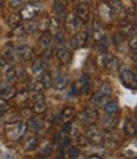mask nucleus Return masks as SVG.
<instances>
[{"instance_id": "obj_1", "label": "nucleus", "mask_w": 137, "mask_h": 159, "mask_svg": "<svg viewBox=\"0 0 137 159\" xmlns=\"http://www.w3.org/2000/svg\"><path fill=\"white\" fill-rule=\"evenodd\" d=\"M112 96V85L109 83H103L100 89L91 97V104L95 107H104V104L111 99Z\"/></svg>"}, {"instance_id": "obj_2", "label": "nucleus", "mask_w": 137, "mask_h": 159, "mask_svg": "<svg viewBox=\"0 0 137 159\" xmlns=\"http://www.w3.org/2000/svg\"><path fill=\"white\" fill-rule=\"evenodd\" d=\"M25 130H27V125L20 121L8 124V126L5 127V136L11 141H18L24 136Z\"/></svg>"}, {"instance_id": "obj_3", "label": "nucleus", "mask_w": 137, "mask_h": 159, "mask_svg": "<svg viewBox=\"0 0 137 159\" xmlns=\"http://www.w3.org/2000/svg\"><path fill=\"white\" fill-rule=\"evenodd\" d=\"M98 64L100 66H103V68L107 69V70L116 71V70L119 69V66H121V60L113 54H107V52H104V54L99 55Z\"/></svg>"}, {"instance_id": "obj_4", "label": "nucleus", "mask_w": 137, "mask_h": 159, "mask_svg": "<svg viewBox=\"0 0 137 159\" xmlns=\"http://www.w3.org/2000/svg\"><path fill=\"white\" fill-rule=\"evenodd\" d=\"M79 118L83 124H85L88 126H94L99 120V113L94 107H91V106H85L84 110L80 112Z\"/></svg>"}, {"instance_id": "obj_5", "label": "nucleus", "mask_w": 137, "mask_h": 159, "mask_svg": "<svg viewBox=\"0 0 137 159\" xmlns=\"http://www.w3.org/2000/svg\"><path fill=\"white\" fill-rule=\"evenodd\" d=\"M119 80H121L122 85L125 88L136 90V88H137V76H136L135 71H132L130 69L122 70L119 73Z\"/></svg>"}, {"instance_id": "obj_6", "label": "nucleus", "mask_w": 137, "mask_h": 159, "mask_svg": "<svg viewBox=\"0 0 137 159\" xmlns=\"http://www.w3.org/2000/svg\"><path fill=\"white\" fill-rule=\"evenodd\" d=\"M84 138H85L86 144L91 145V147H100V145H103L104 136L98 129H94V127L89 129Z\"/></svg>"}, {"instance_id": "obj_7", "label": "nucleus", "mask_w": 137, "mask_h": 159, "mask_svg": "<svg viewBox=\"0 0 137 159\" xmlns=\"http://www.w3.org/2000/svg\"><path fill=\"white\" fill-rule=\"evenodd\" d=\"M39 11H41V7L39 5L29 3V4L23 5V8L19 11V14H20V18L23 20H28V19H33Z\"/></svg>"}, {"instance_id": "obj_8", "label": "nucleus", "mask_w": 137, "mask_h": 159, "mask_svg": "<svg viewBox=\"0 0 137 159\" xmlns=\"http://www.w3.org/2000/svg\"><path fill=\"white\" fill-rule=\"evenodd\" d=\"M15 55H17V59H19V60H22V61H29V60H32L33 59V56H34V51H33V48L31 47V46H28V45H19V46H17L15 48Z\"/></svg>"}, {"instance_id": "obj_9", "label": "nucleus", "mask_w": 137, "mask_h": 159, "mask_svg": "<svg viewBox=\"0 0 137 159\" xmlns=\"http://www.w3.org/2000/svg\"><path fill=\"white\" fill-rule=\"evenodd\" d=\"M74 14L83 22V23H88L90 19V8L89 4H84V3H79L75 8V13Z\"/></svg>"}, {"instance_id": "obj_10", "label": "nucleus", "mask_w": 137, "mask_h": 159, "mask_svg": "<svg viewBox=\"0 0 137 159\" xmlns=\"http://www.w3.org/2000/svg\"><path fill=\"white\" fill-rule=\"evenodd\" d=\"M88 41V33L86 32H75L70 38V46L71 48H80L83 47Z\"/></svg>"}, {"instance_id": "obj_11", "label": "nucleus", "mask_w": 137, "mask_h": 159, "mask_svg": "<svg viewBox=\"0 0 137 159\" xmlns=\"http://www.w3.org/2000/svg\"><path fill=\"white\" fill-rule=\"evenodd\" d=\"M119 124V116L117 113H107L103 120V129L105 131H113Z\"/></svg>"}, {"instance_id": "obj_12", "label": "nucleus", "mask_w": 137, "mask_h": 159, "mask_svg": "<svg viewBox=\"0 0 137 159\" xmlns=\"http://www.w3.org/2000/svg\"><path fill=\"white\" fill-rule=\"evenodd\" d=\"M33 112L37 113V115H42L46 112L47 110V104H46V99H45V96L41 93H37V96L34 97V102H33V107H32Z\"/></svg>"}, {"instance_id": "obj_13", "label": "nucleus", "mask_w": 137, "mask_h": 159, "mask_svg": "<svg viewBox=\"0 0 137 159\" xmlns=\"http://www.w3.org/2000/svg\"><path fill=\"white\" fill-rule=\"evenodd\" d=\"M53 13H55V16H56V19H59L60 22H65V19L67 17V9H66V7L62 2H60V0H55Z\"/></svg>"}, {"instance_id": "obj_14", "label": "nucleus", "mask_w": 137, "mask_h": 159, "mask_svg": "<svg viewBox=\"0 0 137 159\" xmlns=\"http://www.w3.org/2000/svg\"><path fill=\"white\" fill-rule=\"evenodd\" d=\"M65 22H66L67 30H70L73 32H77L81 28V25H83V22H81L75 14H67Z\"/></svg>"}, {"instance_id": "obj_15", "label": "nucleus", "mask_w": 137, "mask_h": 159, "mask_svg": "<svg viewBox=\"0 0 137 159\" xmlns=\"http://www.w3.org/2000/svg\"><path fill=\"white\" fill-rule=\"evenodd\" d=\"M91 37L94 38V41H100V39H103L105 37V31L103 28L102 23L99 22H94L91 24Z\"/></svg>"}, {"instance_id": "obj_16", "label": "nucleus", "mask_w": 137, "mask_h": 159, "mask_svg": "<svg viewBox=\"0 0 137 159\" xmlns=\"http://www.w3.org/2000/svg\"><path fill=\"white\" fill-rule=\"evenodd\" d=\"M98 11H99V17L103 22H108V20H111L112 19V14H113V11H112V8L109 4L107 3H102L98 8Z\"/></svg>"}, {"instance_id": "obj_17", "label": "nucleus", "mask_w": 137, "mask_h": 159, "mask_svg": "<svg viewBox=\"0 0 137 159\" xmlns=\"http://www.w3.org/2000/svg\"><path fill=\"white\" fill-rule=\"evenodd\" d=\"M57 59L62 62V64H68L71 61V59H73V54H71V51L68 50L65 45L64 46H61V47H59V50H57Z\"/></svg>"}, {"instance_id": "obj_18", "label": "nucleus", "mask_w": 137, "mask_h": 159, "mask_svg": "<svg viewBox=\"0 0 137 159\" xmlns=\"http://www.w3.org/2000/svg\"><path fill=\"white\" fill-rule=\"evenodd\" d=\"M45 126L43 120L39 117H29L28 118V124H27V129H29L32 132H38L41 129Z\"/></svg>"}, {"instance_id": "obj_19", "label": "nucleus", "mask_w": 137, "mask_h": 159, "mask_svg": "<svg viewBox=\"0 0 137 159\" xmlns=\"http://www.w3.org/2000/svg\"><path fill=\"white\" fill-rule=\"evenodd\" d=\"M52 85L57 90H64L68 85V78L65 74H59L55 78V80H52Z\"/></svg>"}, {"instance_id": "obj_20", "label": "nucleus", "mask_w": 137, "mask_h": 159, "mask_svg": "<svg viewBox=\"0 0 137 159\" xmlns=\"http://www.w3.org/2000/svg\"><path fill=\"white\" fill-rule=\"evenodd\" d=\"M125 37H133L136 36V25L135 22H122V32Z\"/></svg>"}, {"instance_id": "obj_21", "label": "nucleus", "mask_w": 137, "mask_h": 159, "mask_svg": "<svg viewBox=\"0 0 137 159\" xmlns=\"http://www.w3.org/2000/svg\"><path fill=\"white\" fill-rule=\"evenodd\" d=\"M38 144H39V139L37 135H31L25 139L24 141V150L25 152H33L34 149H37L38 147Z\"/></svg>"}, {"instance_id": "obj_22", "label": "nucleus", "mask_w": 137, "mask_h": 159, "mask_svg": "<svg viewBox=\"0 0 137 159\" xmlns=\"http://www.w3.org/2000/svg\"><path fill=\"white\" fill-rule=\"evenodd\" d=\"M31 70H32V74H33L34 76H39L41 74H42V73L46 70V62H45V60L37 59V60L32 64Z\"/></svg>"}, {"instance_id": "obj_23", "label": "nucleus", "mask_w": 137, "mask_h": 159, "mask_svg": "<svg viewBox=\"0 0 137 159\" xmlns=\"http://www.w3.org/2000/svg\"><path fill=\"white\" fill-rule=\"evenodd\" d=\"M2 56L9 62V64H14L17 60V55H15V50L14 47L11 46H5L3 52H2Z\"/></svg>"}, {"instance_id": "obj_24", "label": "nucleus", "mask_w": 137, "mask_h": 159, "mask_svg": "<svg viewBox=\"0 0 137 159\" xmlns=\"http://www.w3.org/2000/svg\"><path fill=\"white\" fill-rule=\"evenodd\" d=\"M52 39H53V36L48 31H45L42 33V36L39 37V46L42 47V50H46V48L51 47L52 46Z\"/></svg>"}, {"instance_id": "obj_25", "label": "nucleus", "mask_w": 137, "mask_h": 159, "mask_svg": "<svg viewBox=\"0 0 137 159\" xmlns=\"http://www.w3.org/2000/svg\"><path fill=\"white\" fill-rule=\"evenodd\" d=\"M123 131L127 136H135L136 134V121L132 118H127L123 124Z\"/></svg>"}, {"instance_id": "obj_26", "label": "nucleus", "mask_w": 137, "mask_h": 159, "mask_svg": "<svg viewBox=\"0 0 137 159\" xmlns=\"http://www.w3.org/2000/svg\"><path fill=\"white\" fill-rule=\"evenodd\" d=\"M17 94V88L14 85H5L3 92H2V96L0 98H3L4 101H9V99H13Z\"/></svg>"}, {"instance_id": "obj_27", "label": "nucleus", "mask_w": 137, "mask_h": 159, "mask_svg": "<svg viewBox=\"0 0 137 159\" xmlns=\"http://www.w3.org/2000/svg\"><path fill=\"white\" fill-rule=\"evenodd\" d=\"M76 116V111L73 107H65L61 112V120L64 122H71Z\"/></svg>"}, {"instance_id": "obj_28", "label": "nucleus", "mask_w": 137, "mask_h": 159, "mask_svg": "<svg viewBox=\"0 0 137 159\" xmlns=\"http://www.w3.org/2000/svg\"><path fill=\"white\" fill-rule=\"evenodd\" d=\"M5 82L9 83V84H13L15 80H17V69L14 68V66H8V68L5 69Z\"/></svg>"}, {"instance_id": "obj_29", "label": "nucleus", "mask_w": 137, "mask_h": 159, "mask_svg": "<svg viewBox=\"0 0 137 159\" xmlns=\"http://www.w3.org/2000/svg\"><path fill=\"white\" fill-rule=\"evenodd\" d=\"M47 31L53 36L57 32H60V20L56 18H50L47 23Z\"/></svg>"}, {"instance_id": "obj_30", "label": "nucleus", "mask_w": 137, "mask_h": 159, "mask_svg": "<svg viewBox=\"0 0 137 159\" xmlns=\"http://www.w3.org/2000/svg\"><path fill=\"white\" fill-rule=\"evenodd\" d=\"M113 43L116 45L117 48L122 50L123 47H125V45L127 43V38L123 36L122 33H114L113 34Z\"/></svg>"}, {"instance_id": "obj_31", "label": "nucleus", "mask_w": 137, "mask_h": 159, "mask_svg": "<svg viewBox=\"0 0 137 159\" xmlns=\"http://www.w3.org/2000/svg\"><path fill=\"white\" fill-rule=\"evenodd\" d=\"M104 111L107 113H118L119 111V104L117 101H111L109 99L105 104H104Z\"/></svg>"}, {"instance_id": "obj_32", "label": "nucleus", "mask_w": 137, "mask_h": 159, "mask_svg": "<svg viewBox=\"0 0 137 159\" xmlns=\"http://www.w3.org/2000/svg\"><path fill=\"white\" fill-rule=\"evenodd\" d=\"M15 102L17 104H23L25 103L29 99V90H27V89H23L20 92H17V94H15Z\"/></svg>"}, {"instance_id": "obj_33", "label": "nucleus", "mask_w": 137, "mask_h": 159, "mask_svg": "<svg viewBox=\"0 0 137 159\" xmlns=\"http://www.w3.org/2000/svg\"><path fill=\"white\" fill-rule=\"evenodd\" d=\"M28 89L32 92H36V93H39V92H42L45 89V87L42 82H41V79H34V80H31L28 83Z\"/></svg>"}, {"instance_id": "obj_34", "label": "nucleus", "mask_w": 137, "mask_h": 159, "mask_svg": "<svg viewBox=\"0 0 137 159\" xmlns=\"http://www.w3.org/2000/svg\"><path fill=\"white\" fill-rule=\"evenodd\" d=\"M39 79H41V82H42L45 89L52 87V75H51L50 71H46V70H45L42 74H41V78H39Z\"/></svg>"}, {"instance_id": "obj_35", "label": "nucleus", "mask_w": 137, "mask_h": 159, "mask_svg": "<svg viewBox=\"0 0 137 159\" xmlns=\"http://www.w3.org/2000/svg\"><path fill=\"white\" fill-rule=\"evenodd\" d=\"M9 111V110H8ZM7 124H13V122H18L20 121V118H22V115L20 112L18 111H9V113L7 115Z\"/></svg>"}, {"instance_id": "obj_36", "label": "nucleus", "mask_w": 137, "mask_h": 159, "mask_svg": "<svg viewBox=\"0 0 137 159\" xmlns=\"http://www.w3.org/2000/svg\"><path fill=\"white\" fill-rule=\"evenodd\" d=\"M108 39L104 37L103 39H100V41H97V45H95V48H97V51L99 52V54H104V52L108 51Z\"/></svg>"}, {"instance_id": "obj_37", "label": "nucleus", "mask_w": 137, "mask_h": 159, "mask_svg": "<svg viewBox=\"0 0 137 159\" xmlns=\"http://www.w3.org/2000/svg\"><path fill=\"white\" fill-rule=\"evenodd\" d=\"M20 20H22V18H20L19 13H13V14L9 17V19H8V23H9L10 27L13 28V27H15V25H18L20 23Z\"/></svg>"}, {"instance_id": "obj_38", "label": "nucleus", "mask_w": 137, "mask_h": 159, "mask_svg": "<svg viewBox=\"0 0 137 159\" xmlns=\"http://www.w3.org/2000/svg\"><path fill=\"white\" fill-rule=\"evenodd\" d=\"M53 39H52V43H55L57 47H61L65 45V36L61 32H57L56 34H53Z\"/></svg>"}, {"instance_id": "obj_39", "label": "nucleus", "mask_w": 137, "mask_h": 159, "mask_svg": "<svg viewBox=\"0 0 137 159\" xmlns=\"http://www.w3.org/2000/svg\"><path fill=\"white\" fill-rule=\"evenodd\" d=\"M51 153H52V145L50 143H45L42 147H41V149H39V154L42 155L43 158L45 157H48Z\"/></svg>"}, {"instance_id": "obj_40", "label": "nucleus", "mask_w": 137, "mask_h": 159, "mask_svg": "<svg viewBox=\"0 0 137 159\" xmlns=\"http://www.w3.org/2000/svg\"><path fill=\"white\" fill-rule=\"evenodd\" d=\"M80 155V149L77 147H68L67 149V157L71 158V159H75V158H79Z\"/></svg>"}, {"instance_id": "obj_41", "label": "nucleus", "mask_w": 137, "mask_h": 159, "mask_svg": "<svg viewBox=\"0 0 137 159\" xmlns=\"http://www.w3.org/2000/svg\"><path fill=\"white\" fill-rule=\"evenodd\" d=\"M17 79H18L19 82H25L27 79H28V74H27V71L23 68H20L19 70H17Z\"/></svg>"}, {"instance_id": "obj_42", "label": "nucleus", "mask_w": 137, "mask_h": 159, "mask_svg": "<svg viewBox=\"0 0 137 159\" xmlns=\"http://www.w3.org/2000/svg\"><path fill=\"white\" fill-rule=\"evenodd\" d=\"M19 112H20L22 117H27V118H29V117H32V116H33V110H32V108H29V107H24V108H22Z\"/></svg>"}, {"instance_id": "obj_43", "label": "nucleus", "mask_w": 137, "mask_h": 159, "mask_svg": "<svg viewBox=\"0 0 137 159\" xmlns=\"http://www.w3.org/2000/svg\"><path fill=\"white\" fill-rule=\"evenodd\" d=\"M24 2H25V0H8L9 7H11V8H18V7L23 5Z\"/></svg>"}, {"instance_id": "obj_44", "label": "nucleus", "mask_w": 137, "mask_h": 159, "mask_svg": "<svg viewBox=\"0 0 137 159\" xmlns=\"http://www.w3.org/2000/svg\"><path fill=\"white\" fill-rule=\"evenodd\" d=\"M71 129H73L71 122H65V125H64V127H62V132H64V134H66V135H70Z\"/></svg>"}, {"instance_id": "obj_45", "label": "nucleus", "mask_w": 137, "mask_h": 159, "mask_svg": "<svg viewBox=\"0 0 137 159\" xmlns=\"http://www.w3.org/2000/svg\"><path fill=\"white\" fill-rule=\"evenodd\" d=\"M8 61L2 56V55H0V70H5L7 68H8Z\"/></svg>"}, {"instance_id": "obj_46", "label": "nucleus", "mask_w": 137, "mask_h": 159, "mask_svg": "<svg viewBox=\"0 0 137 159\" xmlns=\"http://www.w3.org/2000/svg\"><path fill=\"white\" fill-rule=\"evenodd\" d=\"M79 3H84V4H90L91 0H79Z\"/></svg>"}, {"instance_id": "obj_47", "label": "nucleus", "mask_w": 137, "mask_h": 159, "mask_svg": "<svg viewBox=\"0 0 137 159\" xmlns=\"http://www.w3.org/2000/svg\"><path fill=\"white\" fill-rule=\"evenodd\" d=\"M89 158H100V155H98V154H91V155H89Z\"/></svg>"}, {"instance_id": "obj_48", "label": "nucleus", "mask_w": 137, "mask_h": 159, "mask_svg": "<svg viewBox=\"0 0 137 159\" xmlns=\"http://www.w3.org/2000/svg\"><path fill=\"white\" fill-rule=\"evenodd\" d=\"M4 87H5V84H0V96H2V92H3Z\"/></svg>"}, {"instance_id": "obj_49", "label": "nucleus", "mask_w": 137, "mask_h": 159, "mask_svg": "<svg viewBox=\"0 0 137 159\" xmlns=\"http://www.w3.org/2000/svg\"><path fill=\"white\" fill-rule=\"evenodd\" d=\"M3 7V0H0V8Z\"/></svg>"}, {"instance_id": "obj_50", "label": "nucleus", "mask_w": 137, "mask_h": 159, "mask_svg": "<svg viewBox=\"0 0 137 159\" xmlns=\"http://www.w3.org/2000/svg\"><path fill=\"white\" fill-rule=\"evenodd\" d=\"M32 2H38V0H32Z\"/></svg>"}]
</instances>
